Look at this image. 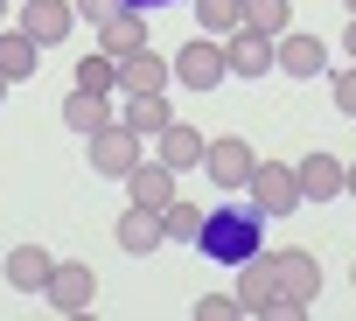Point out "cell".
<instances>
[{"label": "cell", "mask_w": 356, "mask_h": 321, "mask_svg": "<svg viewBox=\"0 0 356 321\" xmlns=\"http://www.w3.org/2000/svg\"><path fill=\"white\" fill-rule=\"evenodd\" d=\"M203 258H217V265H245V258H259L266 252V210L259 203H210V217H203Z\"/></svg>", "instance_id": "obj_1"}, {"label": "cell", "mask_w": 356, "mask_h": 321, "mask_svg": "<svg viewBox=\"0 0 356 321\" xmlns=\"http://www.w3.org/2000/svg\"><path fill=\"white\" fill-rule=\"evenodd\" d=\"M140 160H147V154H140V133H133L126 119H112L105 133H91V168H98V175L126 182V175L140 168Z\"/></svg>", "instance_id": "obj_2"}, {"label": "cell", "mask_w": 356, "mask_h": 321, "mask_svg": "<svg viewBox=\"0 0 356 321\" xmlns=\"http://www.w3.org/2000/svg\"><path fill=\"white\" fill-rule=\"evenodd\" d=\"M252 203L266 210V217H293L307 196H300V182H293V168H286V160H259V168H252Z\"/></svg>", "instance_id": "obj_3"}, {"label": "cell", "mask_w": 356, "mask_h": 321, "mask_svg": "<svg viewBox=\"0 0 356 321\" xmlns=\"http://www.w3.org/2000/svg\"><path fill=\"white\" fill-rule=\"evenodd\" d=\"M175 77H182L189 91H217V84L231 77L224 42H217V35H189V42H182V56H175Z\"/></svg>", "instance_id": "obj_4"}, {"label": "cell", "mask_w": 356, "mask_h": 321, "mask_svg": "<svg viewBox=\"0 0 356 321\" xmlns=\"http://www.w3.org/2000/svg\"><path fill=\"white\" fill-rule=\"evenodd\" d=\"M252 168H259V154L245 147V133H224V140H210V154H203V175H210L217 189H245Z\"/></svg>", "instance_id": "obj_5"}, {"label": "cell", "mask_w": 356, "mask_h": 321, "mask_svg": "<svg viewBox=\"0 0 356 321\" xmlns=\"http://www.w3.org/2000/svg\"><path fill=\"white\" fill-rule=\"evenodd\" d=\"M273 70H286L293 84H300V77H321V70H328V42L286 28V35H273Z\"/></svg>", "instance_id": "obj_6"}, {"label": "cell", "mask_w": 356, "mask_h": 321, "mask_svg": "<svg viewBox=\"0 0 356 321\" xmlns=\"http://www.w3.org/2000/svg\"><path fill=\"white\" fill-rule=\"evenodd\" d=\"M273 272H280V300H300V307L321 300V258L314 252H273Z\"/></svg>", "instance_id": "obj_7"}, {"label": "cell", "mask_w": 356, "mask_h": 321, "mask_svg": "<svg viewBox=\"0 0 356 321\" xmlns=\"http://www.w3.org/2000/svg\"><path fill=\"white\" fill-rule=\"evenodd\" d=\"M15 28H29V35H35V42L49 49V42H63V35L77 28V0H22Z\"/></svg>", "instance_id": "obj_8"}, {"label": "cell", "mask_w": 356, "mask_h": 321, "mask_svg": "<svg viewBox=\"0 0 356 321\" xmlns=\"http://www.w3.org/2000/svg\"><path fill=\"white\" fill-rule=\"evenodd\" d=\"M293 182H300V196H307V203H335V196H349V168H342L335 154H300Z\"/></svg>", "instance_id": "obj_9"}, {"label": "cell", "mask_w": 356, "mask_h": 321, "mask_svg": "<svg viewBox=\"0 0 356 321\" xmlns=\"http://www.w3.org/2000/svg\"><path fill=\"white\" fill-rule=\"evenodd\" d=\"M42 300H49L56 314H84V307L98 300V272H91V265H56L49 286H42Z\"/></svg>", "instance_id": "obj_10"}, {"label": "cell", "mask_w": 356, "mask_h": 321, "mask_svg": "<svg viewBox=\"0 0 356 321\" xmlns=\"http://www.w3.org/2000/svg\"><path fill=\"white\" fill-rule=\"evenodd\" d=\"M175 182H182V175H175L168 160L154 154V160H140V168L126 175V203H140V210H161V203H175V196H182Z\"/></svg>", "instance_id": "obj_11"}, {"label": "cell", "mask_w": 356, "mask_h": 321, "mask_svg": "<svg viewBox=\"0 0 356 321\" xmlns=\"http://www.w3.org/2000/svg\"><path fill=\"white\" fill-rule=\"evenodd\" d=\"M273 300H280V272H273V252H259L238 265V314H266Z\"/></svg>", "instance_id": "obj_12"}, {"label": "cell", "mask_w": 356, "mask_h": 321, "mask_svg": "<svg viewBox=\"0 0 356 321\" xmlns=\"http://www.w3.org/2000/svg\"><path fill=\"white\" fill-rule=\"evenodd\" d=\"M224 63H231V77H266V70H273V35L231 28V35H224Z\"/></svg>", "instance_id": "obj_13"}, {"label": "cell", "mask_w": 356, "mask_h": 321, "mask_svg": "<svg viewBox=\"0 0 356 321\" xmlns=\"http://www.w3.org/2000/svg\"><path fill=\"white\" fill-rule=\"evenodd\" d=\"M203 154H210V140H203V126H189V119H175V126L161 133V160H168L175 175L203 168Z\"/></svg>", "instance_id": "obj_14"}, {"label": "cell", "mask_w": 356, "mask_h": 321, "mask_svg": "<svg viewBox=\"0 0 356 321\" xmlns=\"http://www.w3.org/2000/svg\"><path fill=\"white\" fill-rule=\"evenodd\" d=\"M98 49H105V56H133V49H147V8H119L112 22H98Z\"/></svg>", "instance_id": "obj_15"}, {"label": "cell", "mask_w": 356, "mask_h": 321, "mask_svg": "<svg viewBox=\"0 0 356 321\" xmlns=\"http://www.w3.org/2000/svg\"><path fill=\"white\" fill-rule=\"evenodd\" d=\"M168 77H175V63H168V56H154V49L119 56V91H126V98H133V91H168Z\"/></svg>", "instance_id": "obj_16"}, {"label": "cell", "mask_w": 356, "mask_h": 321, "mask_svg": "<svg viewBox=\"0 0 356 321\" xmlns=\"http://www.w3.org/2000/svg\"><path fill=\"white\" fill-rule=\"evenodd\" d=\"M112 119H119V112H112V98H105V91H77V84H70V98H63V126H70V133H84V140H91V133H105Z\"/></svg>", "instance_id": "obj_17"}, {"label": "cell", "mask_w": 356, "mask_h": 321, "mask_svg": "<svg viewBox=\"0 0 356 321\" xmlns=\"http://www.w3.org/2000/svg\"><path fill=\"white\" fill-rule=\"evenodd\" d=\"M49 272H56V258H49L42 245H15V252H8V286H15V293H42Z\"/></svg>", "instance_id": "obj_18"}, {"label": "cell", "mask_w": 356, "mask_h": 321, "mask_svg": "<svg viewBox=\"0 0 356 321\" xmlns=\"http://www.w3.org/2000/svg\"><path fill=\"white\" fill-rule=\"evenodd\" d=\"M203 217H210V203L175 196V203H161V238H168V245H196V238H203Z\"/></svg>", "instance_id": "obj_19"}, {"label": "cell", "mask_w": 356, "mask_h": 321, "mask_svg": "<svg viewBox=\"0 0 356 321\" xmlns=\"http://www.w3.org/2000/svg\"><path fill=\"white\" fill-rule=\"evenodd\" d=\"M35 63H42V42L29 28H0V77L22 84V77H35Z\"/></svg>", "instance_id": "obj_20"}, {"label": "cell", "mask_w": 356, "mask_h": 321, "mask_svg": "<svg viewBox=\"0 0 356 321\" xmlns=\"http://www.w3.org/2000/svg\"><path fill=\"white\" fill-rule=\"evenodd\" d=\"M168 238H161V210H140V203H126V217H119V252H161Z\"/></svg>", "instance_id": "obj_21"}, {"label": "cell", "mask_w": 356, "mask_h": 321, "mask_svg": "<svg viewBox=\"0 0 356 321\" xmlns=\"http://www.w3.org/2000/svg\"><path fill=\"white\" fill-rule=\"evenodd\" d=\"M126 126H133L140 140H147V133L161 140V133L175 126V112H168V91H133V98H126Z\"/></svg>", "instance_id": "obj_22"}, {"label": "cell", "mask_w": 356, "mask_h": 321, "mask_svg": "<svg viewBox=\"0 0 356 321\" xmlns=\"http://www.w3.org/2000/svg\"><path fill=\"white\" fill-rule=\"evenodd\" d=\"M77 91H119V56H105V49H91L84 63H77Z\"/></svg>", "instance_id": "obj_23"}, {"label": "cell", "mask_w": 356, "mask_h": 321, "mask_svg": "<svg viewBox=\"0 0 356 321\" xmlns=\"http://www.w3.org/2000/svg\"><path fill=\"white\" fill-rule=\"evenodd\" d=\"M196 22H203V35H231V28H245V0H196Z\"/></svg>", "instance_id": "obj_24"}, {"label": "cell", "mask_w": 356, "mask_h": 321, "mask_svg": "<svg viewBox=\"0 0 356 321\" xmlns=\"http://www.w3.org/2000/svg\"><path fill=\"white\" fill-rule=\"evenodd\" d=\"M286 0H245V28H259V35H286Z\"/></svg>", "instance_id": "obj_25"}, {"label": "cell", "mask_w": 356, "mask_h": 321, "mask_svg": "<svg viewBox=\"0 0 356 321\" xmlns=\"http://www.w3.org/2000/svg\"><path fill=\"white\" fill-rule=\"evenodd\" d=\"M196 321H238V293H203L196 300Z\"/></svg>", "instance_id": "obj_26"}, {"label": "cell", "mask_w": 356, "mask_h": 321, "mask_svg": "<svg viewBox=\"0 0 356 321\" xmlns=\"http://www.w3.org/2000/svg\"><path fill=\"white\" fill-rule=\"evenodd\" d=\"M328 98H335V112H342V119H356V63H349L342 77H328Z\"/></svg>", "instance_id": "obj_27"}, {"label": "cell", "mask_w": 356, "mask_h": 321, "mask_svg": "<svg viewBox=\"0 0 356 321\" xmlns=\"http://www.w3.org/2000/svg\"><path fill=\"white\" fill-rule=\"evenodd\" d=\"M126 0H77V22H112Z\"/></svg>", "instance_id": "obj_28"}, {"label": "cell", "mask_w": 356, "mask_h": 321, "mask_svg": "<svg viewBox=\"0 0 356 321\" xmlns=\"http://www.w3.org/2000/svg\"><path fill=\"white\" fill-rule=\"evenodd\" d=\"M342 49H349V63H356V15H349V28H342Z\"/></svg>", "instance_id": "obj_29"}, {"label": "cell", "mask_w": 356, "mask_h": 321, "mask_svg": "<svg viewBox=\"0 0 356 321\" xmlns=\"http://www.w3.org/2000/svg\"><path fill=\"white\" fill-rule=\"evenodd\" d=\"M126 8H182V0H126Z\"/></svg>", "instance_id": "obj_30"}, {"label": "cell", "mask_w": 356, "mask_h": 321, "mask_svg": "<svg viewBox=\"0 0 356 321\" xmlns=\"http://www.w3.org/2000/svg\"><path fill=\"white\" fill-rule=\"evenodd\" d=\"M349 196H356V160H349Z\"/></svg>", "instance_id": "obj_31"}, {"label": "cell", "mask_w": 356, "mask_h": 321, "mask_svg": "<svg viewBox=\"0 0 356 321\" xmlns=\"http://www.w3.org/2000/svg\"><path fill=\"white\" fill-rule=\"evenodd\" d=\"M0 28H8V0H0Z\"/></svg>", "instance_id": "obj_32"}, {"label": "cell", "mask_w": 356, "mask_h": 321, "mask_svg": "<svg viewBox=\"0 0 356 321\" xmlns=\"http://www.w3.org/2000/svg\"><path fill=\"white\" fill-rule=\"evenodd\" d=\"M8 91H15V84H8V77H0V98H8Z\"/></svg>", "instance_id": "obj_33"}, {"label": "cell", "mask_w": 356, "mask_h": 321, "mask_svg": "<svg viewBox=\"0 0 356 321\" xmlns=\"http://www.w3.org/2000/svg\"><path fill=\"white\" fill-rule=\"evenodd\" d=\"M342 15H356V0H342Z\"/></svg>", "instance_id": "obj_34"}, {"label": "cell", "mask_w": 356, "mask_h": 321, "mask_svg": "<svg viewBox=\"0 0 356 321\" xmlns=\"http://www.w3.org/2000/svg\"><path fill=\"white\" fill-rule=\"evenodd\" d=\"M349 286H356V265H349Z\"/></svg>", "instance_id": "obj_35"}]
</instances>
